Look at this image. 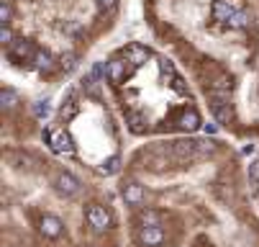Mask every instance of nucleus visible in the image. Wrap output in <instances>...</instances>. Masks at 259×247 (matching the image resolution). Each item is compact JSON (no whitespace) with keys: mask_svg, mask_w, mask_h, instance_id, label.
<instances>
[{"mask_svg":"<svg viewBox=\"0 0 259 247\" xmlns=\"http://www.w3.org/2000/svg\"><path fill=\"white\" fill-rule=\"evenodd\" d=\"M116 193L126 247H259L246 162L226 139L141 142L126 157Z\"/></svg>","mask_w":259,"mask_h":247,"instance_id":"f257e3e1","label":"nucleus"},{"mask_svg":"<svg viewBox=\"0 0 259 247\" xmlns=\"http://www.w3.org/2000/svg\"><path fill=\"white\" fill-rule=\"evenodd\" d=\"M144 18L208 119L236 142H259L256 0H144Z\"/></svg>","mask_w":259,"mask_h":247,"instance_id":"f03ea898","label":"nucleus"},{"mask_svg":"<svg viewBox=\"0 0 259 247\" xmlns=\"http://www.w3.org/2000/svg\"><path fill=\"white\" fill-rule=\"evenodd\" d=\"M3 247H126L118 193L39 145H6Z\"/></svg>","mask_w":259,"mask_h":247,"instance_id":"7ed1b4c3","label":"nucleus"},{"mask_svg":"<svg viewBox=\"0 0 259 247\" xmlns=\"http://www.w3.org/2000/svg\"><path fill=\"white\" fill-rule=\"evenodd\" d=\"M123 0H3V59L39 83H62L118 23Z\"/></svg>","mask_w":259,"mask_h":247,"instance_id":"20e7f679","label":"nucleus"},{"mask_svg":"<svg viewBox=\"0 0 259 247\" xmlns=\"http://www.w3.org/2000/svg\"><path fill=\"white\" fill-rule=\"evenodd\" d=\"M103 80L131 139L195 136L205 109L185 69L146 42H126L103 59Z\"/></svg>","mask_w":259,"mask_h":247,"instance_id":"39448f33","label":"nucleus"},{"mask_svg":"<svg viewBox=\"0 0 259 247\" xmlns=\"http://www.w3.org/2000/svg\"><path fill=\"white\" fill-rule=\"evenodd\" d=\"M126 129L108 95L103 62L69 83L41 129V145L54 157L98 181L118 178L126 165Z\"/></svg>","mask_w":259,"mask_h":247,"instance_id":"423d86ee","label":"nucleus"},{"mask_svg":"<svg viewBox=\"0 0 259 247\" xmlns=\"http://www.w3.org/2000/svg\"><path fill=\"white\" fill-rule=\"evenodd\" d=\"M246 181H249V191H251V196L259 206V152L246 162Z\"/></svg>","mask_w":259,"mask_h":247,"instance_id":"0eeeda50","label":"nucleus"},{"mask_svg":"<svg viewBox=\"0 0 259 247\" xmlns=\"http://www.w3.org/2000/svg\"><path fill=\"white\" fill-rule=\"evenodd\" d=\"M256 8H259V0H256Z\"/></svg>","mask_w":259,"mask_h":247,"instance_id":"6e6552de","label":"nucleus"}]
</instances>
